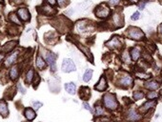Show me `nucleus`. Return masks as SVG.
<instances>
[{
	"label": "nucleus",
	"instance_id": "nucleus-1",
	"mask_svg": "<svg viewBox=\"0 0 162 122\" xmlns=\"http://www.w3.org/2000/svg\"><path fill=\"white\" fill-rule=\"evenodd\" d=\"M103 104L107 109L109 110H116L118 107V102L116 100L115 96L112 94H106L103 96Z\"/></svg>",
	"mask_w": 162,
	"mask_h": 122
},
{
	"label": "nucleus",
	"instance_id": "nucleus-2",
	"mask_svg": "<svg viewBox=\"0 0 162 122\" xmlns=\"http://www.w3.org/2000/svg\"><path fill=\"white\" fill-rule=\"evenodd\" d=\"M95 13V16H97V17H99V18H106V17H108L110 16L111 10L108 8L107 5L101 4L97 8Z\"/></svg>",
	"mask_w": 162,
	"mask_h": 122
},
{
	"label": "nucleus",
	"instance_id": "nucleus-3",
	"mask_svg": "<svg viewBox=\"0 0 162 122\" xmlns=\"http://www.w3.org/2000/svg\"><path fill=\"white\" fill-rule=\"evenodd\" d=\"M128 34H129V36L134 40H141L144 38L143 32L140 29L134 28V27H131V28L128 30Z\"/></svg>",
	"mask_w": 162,
	"mask_h": 122
},
{
	"label": "nucleus",
	"instance_id": "nucleus-4",
	"mask_svg": "<svg viewBox=\"0 0 162 122\" xmlns=\"http://www.w3.org/2000/svg\"><path fill=\"white\" fill-rule=\"evenodd\" d=\"M62 71L64 73H71L74 72L76 70V64L74 63V61L70 58H65L62 62Z\"/></svg>",
	"mask_w": 162,
	"mask_h": 122
},
{
	"label": "nucleus",
	"instance_id": "nucleus-5",
	"mask_svg": "<svg viewBox=\"0 0 162 122\" xmlns=\"http://www.w3.org/2000/svg\"><path fill=\"white\" fill-rule=\"evenodd\" d=\"M119 38H120V37L113 36L112 39L109 40L108 42H106L105 45L110 47V48H112V49H119V48H121L122 43H121V41H120Z\"/></svg>",
	"mask_w": 162,
	"mask_h": 122
},
{
	"label": "nucleus",
	"instance_id": "nucleus-6",
	"mask_svg": "<svg viewBox=\"0 0 162 122\" xmlns=\"http://www.w3.org/2000/svg\"><path fill=\"white\" fill-rule=\"evenodd\" d=\"M55 58H56V56L53 55V53H47V55H46V61L48 62V64L50 65L52 72H55V71H56Z\"/></svg>",
	"mask_w": 162,
	"mask_h": 122
},
{
	"label": "nucleus",
	"instance_id": "nucleus-7",
	"mask_svg": "<svg viewBox=\"0 0 162 122\" xmlns=\"http://www.w3.org/2000/svg\"><path fill=\"white\" fill-rule=\"evenodd\" d=\"M17 16L20 19H22L23 21H29L30 18H31V14H30V11L27 10L26 8H20L17 11Z\"/></svg>",
	"mask_w": 162,
	"mask_h": 122
},
{
	"label": "nucleus",
	"instance_id": "nucleus-8",
	"mask_svg": "<svg viewBox=\"0 0 162 122\" xmlns=\"http://www.w3.org/2000/svg\"><path fill=\"white\" fill-rule=\"evenodd\" d=\"M18 53H19L18 51H16V52L11 53V55L8 56L7 59H6L5 62H4V64H5L6 67H10L14 63H16V60H17V56H18Z\"/></svg>",
	"mask_w": 162,
	"mask_h": 122
},
{
	"label": "nucleus",
	"instance_id": "nucleus-9",
	"mask_svg": "<svg viewBox=\"0 0 162 122\" xmlns=\"http://www.w3.org/2000/svg\"><path fill=\"white\" fill-rule=\"evenodd\" d=\"M95 89L97 90L98 92H103L107 89V82L104 76H101V78L99 79V82L97 83V85L95 86Z\"/></svg>",
	"mask_w": 162,
	"mask_h": 122
},
{
	"label": "nucleus",
	"instance_id": "nucleus-10",
	"mask_svg": "<svg viewBox=\"0 0 162 122\" xmlns=\"http://www.w3.org/2000/svg\"><path fill=\"white\" fill-rule=\"evenodd\" d=\"M17 45V41H10V42H7L5 44L4 46H3V52H4L5 53H10L11 52V51L14 50V48Z\"/></svg>",
	"mask_w": 162,
	"mask_h": 122
},
{
	"label": "nucleus",
	"instance_id": "nucleus-11",
	"mask_svg": "<svg viewBox=\"0 0 162 122\" xmlns=\"http://www.w3.org/2000/svg\"><path fill=\"white\" fill-rule=\"evenodd\" d=\"M119 83H120L121 86H124V87H130L132 83H133V78L130 75H125L119 80Z\"/></svg>",
	"mask_w": 162,
	"mask_h": 122
},
{
	"label": "nucleus",
	"instance_id": "nucleus-12",
	"mask_svg": "<svg viewBox=\"0 0 162 122\" xmlns=\"http://www.w3.org/2000/svg\"><path fill=\"white\" fill-rule=\"evenodd\" d=\"M24 115H25V117L28 120H32L36 117V114H35V112L31 108L25 109V111H24Z\"/></svg>",
	"mask_w": 162,
	"mask_h": 122
},
{
	"label": "nucleus",
	"instance_id": "nucleus-13",
	"mask_svg": "<svg viewBox=\"0 0 162 122\" xmlns=\"http://www.w3.org/2000/svg\"><path fill=\"white\" fill-rule=\"evenodd\" d=\"M65 90L70 94H76V86L74 82H69L65 84Z\"/></svg>",
	"mask_w": 162,
	"mask_h": 122
},
{
	"label": "nucleus",
	"instance_id": "nucleus-14",
	"mask_svg": "<svg viewBox=\"0 0 162 122\" xmlns=\"http://www.w3.org/2000/svg\"><path fill=\"white\" fill-rule=\"evenodd\" d=\"M18 75H19V69H18V66H13L11 68V71H10V77L11 80H16L18 78Z\"/></svg>",
	"mask_w": 162,
	"mask_h": 122
},
{
	"label": "nucleus",
	"instance_id": "nucleus-15",
	"mask_svg": "<svg viewBox=\"0 0 162 122\" xmlns=\"http://www.w3.org/2000/svg\"><path fill=\"white\" fill-rule=\"evenodd\" d=\"M141 55V53H140V49L136 47V48H133L131 51V57L134 61L138 60V58Z\"/></svg>",
	"mask_w": 162,
	"mask_h": 122
},
{
	"label": "nucleus",
	"instance_id": "nucleus-16",
	"mask_svg": "<svg viewBox=\"0 0 162 122\" xmlns=\"http://www.w3.org/2000/svg\"><path fill=\"white\" fill-rule=\"evenodd\" d=\"M8 114H9V110L7 104L4 101H0V115H3V117H7Z\"/></svg>",
	"mask_w": 162,
	"mask_h": 122
},
{
	"label": "nucleus",
	"instance_id": "nucleus-17",
	"mask_svg": "<svg viewBox=\"0 0 162 122\" xmlns=\"http://www.w3.org/2000/svg\"><path fill=\"white\" fill-rule=\"evenodd\" d=\"M139 118H140V115H137L136 112L134 111V110H133V109L129 110V112H128V119H130L132 121H136L137 119H139Z\"/></svg>",
	"mask_w": 162,
	"mask_h": 122
},
{
	"label": "nucleus",
	"instance_id": "nucleus-18",
	"mask_svg": "<svg viewBox=\"0 0 162 122\" xmlns=\"http://www.w3.org/2000/svg\"><path fill=\"white\" fill-rule=\"evenodd\" d=\"M36 67L39 70H43L46 67V62L44 61V59L41 55H37L36 57Z\"/></svg>",
	"mask_w": 162,
	"mask_h": 122
},
{
	"label": "nucleus",
	"instance_id": "nucleus-19",
	"mask_svg": "<svg viewBox=\"0 0 162 122\" xmlns=\"http://www.w3.org/2000/svg\"><path fill=\"white\" fill-rule=\"evenodd\" d=\"M155 104H157V101H155V100L147 101V102L141 107V111L142 112H146L147 110H149L150 108H153V107H154Z\"/></svg>",
	"mask_w": 162,
	"mask_h": 122
},
{
	"label": "nucleus",
	"instance_id": "nucleus-20",
	"mask_svg": "<svg viewBox=\"0 0 162 122\" xmlns=\"http://www.w3.org/2000/svg\"><path fill=\"white\" fill-rule=\"evenodd\" d=\"M113 23L117 27L123 26V19L121 18V16H119L118 13H115V16H113Z\"/></svg>",
	"mask_w": 162,
	"mask_h": 122
},
{
	"label": "nucleus",
	"instance_id": "nucleus-21",
	"mask_svg": "<svg viewBox=\"0 0 162 122\" xmlns=\"http://www.w3.org/2000/svg\"><path fill=\"white\" fill-rule=\"evenodd\" d=\"M145 87L149 90H157L159 88V84L157 81H150L145 84Z\"/></svg>",
	"mask_w": 162,
	"mask_h": 122
},
{
	"label": "nucleus",
	"instance_id": "nucleus-22",
	"mask_svg": "<svg viewBox=\"0 0 162 122\" xmlns=\"http://www.w3.org/2000/svg\"><path fill=\"white\" fill-rule=\"evenodd\" d=\"M34 77V69H31L30 71H28V73L26 74V82L27 83H31Z\"/></svg>",
	"mask_w": 162,
	"mask_h": 122
},
{
	"label": "nucleus",
	"instance_id": "nucleus-23",
	"mask_svg": "<svg viewBox=\"0 0 162 122\" xmlns=\"http://www.w3.org/2000/svg\"><path fill=\"white\" fill-rule=\"evenodd\" d=\"M92 70H87L85 73H84L83 75V80L85 82H89L90 80L92 79Z\"/></svg>",
	"mask_w": 162,
	"mask_h": 122
},
{
	"label": "nucleus",
	"instance_id": "nucleus-24",
	"mask_svg": "<svg viewBox=\"0 0 162 122\" xmlns=\"http://www.w3.org/2000/svg\"><path fill=\"white\" fill-rule=\"evenodd\" d=\"M104 115H105L104 109L102 108L101 106L97 105V107H95V115H97V117H103Z\"/></svg>",
	"mask_w": 162,
	"mask_h": 122
},
{
	"label": "nucleus",
	"instance_id": "nucleus-25",
	"mask_svg": "<svg viewBox=\"0 0 162 122\" xmlns=\"http://www.w3.org/2000/svg\"><path fill=\"white\" fill-rule=\"evenodd\" d=\"M10 18H11V21L13 23H16V24H17V25H21L20 20L18 19V16H16V13H11Z\"/></svg>",
	"mask_w": 162,
	"mask_h": 122
},
{
	"label": "nucleus",
	"instance_id": "nucleus-26",
	"mask_svg": "<svg viewBox=\"0 0 162 122\" xmlns=\"http://www.w3.org/2000/svg\"><path fill=\"white\" fill-rule=\"evenodd\" d=\"M78 47H79V49H80L81 51H82V52H83L84 53H85V55H86L87 56H88V57L91 58V60H92V55H91V52H90L89 50H87V49L85 48V47H83L82 45H79Z\"/></svg>",
	"mask_w": 162,
	"mask_h": 122
},
{
	"label": "nucleus",
	"instance_id": "nucleus-27",
	"mask_svg": "<svg viewBox=\"0 0 162 122\" xmlns=\"http://www.w3.org/2000/svg\"><path fill=\"white\" fill-rule=\"evenodd\" d=\"M133 96H134V98L136 100H139V99H142L143 98L144 94L142 93V92H134Z\"/></svg>",
	"mask_w": 162,
	"mask_h": 122
},
{
	"label": "nucleus",
	"instance_id": "nucleus-28",
	"mask_svg": "<svg viewBox=\"0 0 162 122\" xmlns=\"http://www.w3.org/2000/svg\"><path fill=\"white\" fill-rule=\"evenodd\" d=\"M42 106H43V104H42L41 102H39V101H35V102L32 103V107H34V109L35 110V111L38 109H40Z\"/></svg>",
	"mask_w": 162,
	"mask_h": 122
},
{
	"label": "nucleus",
	"instance_id": "nucleus-29",
	"mask_svg": "<svg viewBox=\"0 0 162 122\" xmlns=\"http://www.w3.org/2000/svg\"><path fill=\"white\" fill-rule=\"evenodd\" d=\"M56 2L58 3V5L60 7H65L66 5H68L69 0H56Z\"/></svg>",
	"mask_w": 162,
	"mask_h": 122
},
{
	"label": "nucleus",
	"instance_id": "nucleus-30",
	"mask_svg": "<svg viewBox=\"0 0 162 122\" xmlns=\"http://www.w3.org/2000/svg\"><path fill=\"white\" fill-rule=\"evenodd\" d=\"M122 59L124 62H130V56H129V53L127 52H125L122 55Z\"/></svg>",
	"mask_w": 162,
	"mask_h": 122
},
{
	"label": "nucleus",
	"instance_id": "nucleus-31",
	"mask_svg": "<svg viewBox=\"0 0 162 122\" xmlns=\"http://www.w3.org/2000/svg\"><path fill=\"white\" fill-rule=\"evenodd\" d=\"M39 81H40V77L38 76V74L35 73V74H34V87H36V86L38 85Z\"/></svg>",
	"mask_w": 162,
	"mask_h": 122
},
{
	"label": "nucleus",
	"instance_id": "nucleus-32",
	"mask_svg": "<svg viewBox=\"0 0 162 122\" xmlns=\"http://www.w3.org/2000/svg\"><path fill=\"white\" fill-rule=\"evenodd\" d=\"M158 96L157 93H155V92H151V93L148 94V98L149 99H154V98H157Z\"/></svg>",
	"mask_w": 162,
	"mask_h": 122
},
{
	"label": "nucleus",
	"instance_id": "nucleus-33",
	"mask_svg": "<svg viewBox=\"0 0 162 122\" xmlns=\"http://www.w3.org/2000/svg\"><path fill=\"white\" fill-rule=\"evenodd\" d=\"M139 17H140L139 11H136V13H133V16H131V18H132V20H137V19H139Z\"/></svg>",
	"mask_w": 162,
	"mask_h": 122
},
{
	"label": "nucleus",
	"instance_id": "nucleus-34",
	"mask_svg": "<svg viewBox=\"0 0 162 122\" xmlns=\"http://www.w3.org/2000/svg\"><path fill=\"white\" fill-rule=\"evenodd\" d=\"M83 106H84V108H85L86 110H88V111H90L91 113H92V109L91 108V106H90L87 102H84V103H83Z\"/></svg>",
	"mask_w": 162,
	"mask_h": 122
},
{
	"label": "nucleus",
	"instance_id": "nucleus-35",
	"mask_svg": "<svg viewBox=\"0 0 162 122\" xmlns=\"http://www.w3.org/2000/svg\"><path fill=\"white\" fill-rule=\"evenodd\" d=\"M136 75L138 77H141V78H148L150 76L149 74H147V73H136Z\"/></svg>",
	"mask_w": 162,
	"mask_h": 122
},
{
	"label": "nucleus",
	"instance_id": "nucleus-36",
	"mask_svg": "<svg viewBox=\"0 0 162 122\" xmlns=\"http://www.w3.org/2000/svg\"><path fill=\"white\" fill-rule=\"evenodd\" d=\"M18 88H19V91L21 92V94H25V93H26V90L23 88V86L21 85V84H19V85H18Z\"/></svg>",
	"mask_w": 162,
	"mask_h": 122
},
{
	"label": "nucleus",
	"instance_id": "nucleus-37",
	"mask_svg": "<svg viewBox=\"0 0 162 122\" xmlns=\"http://www.w3.org/2000/svg\"><path fill=\"white\" fill-rule=\"evenodd\" d=\"M145 5H146V2H141L139 4V10H143L144 7H145Z\"/></svg>",
	"mask_w": 162,
	"mask_h": 122
},
{
	"label": "nucleus",
	"instance_id": "nucleus-38",
	"mask_svg": "<svg viewBox=\"0 0 162 122\" xmlns=\"http://www.w3.org/2000/svg\"><path fill=\"white\" fill-rule=\"evenodd\" d=\"M119 2V0H110V4L112 5H116Z\"/></svg>",
	"mask_w": 162,
	"mask_h": 122
},
{
	"label": "nucleus",
	"instance_id": "nucleus-39",
	"mask_svg": "<svg viewBox=\"0 0 162 122\" xmlns=\"http://www.w3.org/2000/svg\"><path fill=\"white\" fill-rule=\"evenodd\" d=\"M48 2H49L51 5H55L56 3V0H48Z\"/></svg>",
	"mask_w": 162,
	"mask_h": 122
},
{
	"label": "nucleus",
	"instance_id": "nucleus-40",
	"mask_svg": "<svg viewBox=\"0 0 162 122\" xmlns=\"http://www.w3.org/2000/svg\"><path fill=\"white\" fill-rule=\"evenodd\" d=\"M158 30H159V32H160V34H162V24L159 25V27H158Z\"/></svg>",
	"mask_w": 162,
	"mask_h": 122
},
{
	"label": "nucleus",
	"instance_id": "nucleus-41",
	"mask_svg": "<svg viewBox=\"0 0 162 122\" xmlns=\"http://www.w3.org/2000/svg\"><path fill=\"white\" fill-rule=\"evenodd\" d=\"M3 58H4V55H0V62L2 61Z\"/></svg>",
	"mask_w": 162,
	"mask_h": 122
},
{
	"label": "nucleus",
	"instance_id": "nucleus-42",
	"mask_svg": "<svg viewBox=\"0 0 162 122\" xmlns=\"http://www.w3.org/2000/svg\"><path fill=\"white\" fill-rule=\"evenodd\" d=\"M129 1H131V2H134V3H136V2H137V0H129Z\"/></svg>",
	"mask_w": 162,
	"mask_h": 122
},
{
	"label": "nucleus",
	"instance_id": "nucleus-43",
	"mask_svg": "<svg viewBox=\"0 0 162 122\" xmlns=\"http://www.w3.org/2000/svg\"><path fill=\"white\" fill-rule=\"evenodd\" d=\"M29 122H30V121H29Z\"/></svg>",
	"mask_w": 162,
	"mask_h": 122
}]
</instances>
